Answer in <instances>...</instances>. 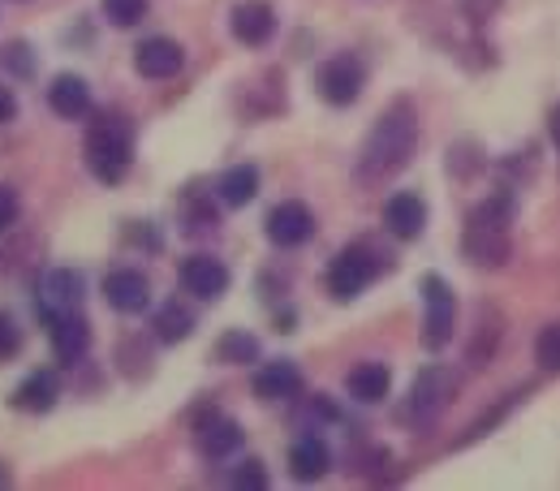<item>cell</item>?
Returning <instances> with one entry per match:
<instances>
[{
	"label": "cell",
	"mask_w": 560,
	"mask_h": 491,
	"mask_svg": "<svg viewBox=\"0 0 560 491\" xmlns=\"http://www.w3.org/2000/svg\"><path fill=\"white\" fill-rule=\"evenodd\" d=\"M215 195H220L224 208H246V203H255V199H259V168H255V164H233V168H224L220 182H215Z\"/></svg>",
	"instance_id": "obj_22"
},
{
	"label": "cell",
	"mask_w": 560,
	"mask_h": 491,
	"mask_svg": "<svg viewBox=\"0 0 560 491\" xmlns=\"http://www.w3.org/2000/svg\"><path fill=\"white\" fill-rule=\"evenodd\" d=\"M509 220H513V203L504 195H495L488 203L470 211L466 220V233H462V255L475 264V268H500L513 250L509 242Z\"/></svg>",
	"instance_id": "obj_3"
},
{
	"label": "cell",
	"mask_w": 560,
	"mask_h": 491,
	"mask_svg": "<svg viewBox=\"0 0 560 491\" xmlns=\"http://www.w3.org/2000/svg\"><path fill=\"white\" fill-rule=\"evenodd\" d=\"M422 306H427L422 341H427V350H444L453 341V328H457V297H453L444 277H435V272L422 277Z\"/></svg>",
	"instance_id": "obj_5"
},
{
	"label": "cell",
	"mask_w": 560,
	"mask_h": 491,
	"mask_svg": "<svg viewBox=\"0 0 560 491\" xmlns=\"http://www.w3.org/2000/svg\"><path fill=\"white\" fill-rule=\"evenodd\" d=\"M82 155H86V168L95 182H104V186L126 182V173L135 164V126L117 113H100L86 130Z\"/></svg>",
	"instance_id": "obj_2"
},
{
	"label": "cell",
	"mask_w": 560,
	"mask_h": 491,
	"mask_svg": "<svg viewBox=\"0 0 560 491\" xmlns=\"http://www.w3.org/2000/svg\"><path fill=\"white\" fill-rule=\"evenodd\" d=\"M57 397H61L57 371H31L18 384V393H13V410H22V414H48L57 406Z\"/></svg>",
	"instance_id": "obj_17"
},
{
	"label": "cell",
	"mask_w": 560,
	"mask_h": 491,
	"mask_svg": "<svg viewBox=\"0 0 560 491\" xmlns=\"http://www.w3.org/2000/svg\"><path fill=\"white\" fill-rule=\"evenodd\" d=\"M48 104H52L57 117L82 121V117H91V86L78 73H57L52 86H48Z\"/></svg>",
	"instance_id": "obj_19"
},
{
	"label": "cell",
	"mask_w": 560,
	"mask_h": 491,
	"mask_svg": "<svg viewBox=\"0 0 560 491\" xmlns=\"http://www.w3.org/2000/svg\"><path fill=\"white\" fill-rule=\"evenodd\" d=\"M233 488H268V470H264V461H242L237 470H233Z\"/></svg>",
	"instance_id": "obj_28"
},
{
	"label": "cell",
	"mask_w": 560,
	"mask_h": 491,
	"mask_svg": "<svg viewBox=\"0 0 560 491\" xmlns=\"http://www.w3.org/2000/svg\"><path fill=\"white\" fill-rule=\"evenodd\" d=\"M384 229H388L397 242H415L422 229H427V203H422L419 195H410V190L393 195V199L384 203Z\"/></svg>",
	"instance_id": "obj_16"
},
{
	"label": "cell",
	"mask_w": 560,
	"mask_h": 491,
	"mask_svg": "<svg viewBox=\"0 0 560 491\" xmlns=\"http://www.w3.org/2000/svg\"><path fill=\"white\" fill-rule=\"evenodd\" d=\"M18 215H22L18 190H13V186H0V233H4V229H13V224H18Z\"/></svg>",
	"instance_id": "obj_29"
},
{
	"label": "cell",
	"mask_w": 560,
	"mask_h": 491,
	"mask_svg": "<svg viewBox=\"0 0 560 491\" xmlns=\"http://www.w3.org/2000/svg\"><path fill=\"white\" fill-rule=\"evenodd\" d=\"M48 332H52V353L61 366L82 362L91 350V324L82 319V311H66V315H48Z\"/></svg>",
	"instance_id": "obj_10"
},
{
	"label": "cell",
	"mask_w": 560,
	"mask_h": 491,
	"mask_svg": "<svg viewBox=\"0 0 560 491\" xmlns=\"http://www.w3.org/2000/svg\"><path fill=\"white\" fill-rule=\"evenodd\" d=\"M384 268H388V255H380L371 242H353V246H346V250L332 259V268H328V289H332L337 302H350V297H358Z\"/></svg>",
	"instance_id": "obj_4"
},
{
	"label": "cell",
	"mask_w": 560,
	"mask_h": 491,
	"mask_svg": "<svg viewBox=\"0 0 560 491\" xmlns=\"http://www.w3.org/2000/svg\"><path fill=\"white\" fill-rule=\"evenodd\" d=\"M182 66H186V48L168 35H151L135 48V70L142 78H173Z\"/></svg>",
	"instance_id": "obj_13"
},
{
	"label": "cell",
	"mask_w": 560,
	"mask_h": 491,
	"mask_svg": "<svg viewBox=\"0 0 560 491\" xmlns=\"http://www.w3.org/2000/svg\"><path fill=\"white\" fill-rule=\"evenodd\" d=\"M229 31H233L237 44L264 48V44L277 35V9H272L268 0H242V4H233V13H229Z\"/></svg>",
	"instance_id": "obj_9"
},
{
	"label": "cell",
	"mask_w": 560,
	"mask_h": 491,
	"mask_svg": "<svg viewBox=\"0 0 560 491\" xmlns=\"http://www.w3.org/2000/svg\"><path fill=\"white\" fill-rule=\"evenodd\" d=\"M362 86H366V66L353 57V52H337V57H328L319 73H315V91L332 104V108H350L353 100L362 95Z\"/></svg>",
	"instance_id": "obj_6"
},
{
	"label": "cell",
	"mask_w": 560,
	"mask_h": 491,
	"mask_svg": "<svg viewBox=\"0 0 560 491\" xmlns=\"http://www.w3.org/2000/svg\"><path fill=\"white\" fill-rule=\"evenodd\" d=\"M78 302H82V277H78V272L57 268V272L44 277V284H39V311H44V319H48V315L78 311Z\"/></svg>",
	"instance_id": "obj_18"
},
{
	"label": "cell",
	"mask_w": 560,
	"mask_h": 491,
	"mask_svg": "<svg viewBox=\"0 0 560 491\" xmlns=\"http://www.w3.org/2000/svg\"><path fill=\"white\" fill-rule=\"evenodd\" d=\"M100 9H104V17H108L113 26L130 31V26H139L142 17H147L151 0H100Z\"/></svg>",
	"instance_id": "obj_25"
},
{
	"label": "cell",
	"mask_w": 560,
	"mask_h": 491,
	"mask_svg": "<svg viewBox=\"0 0 560 491\" xmlns=\"http://www.w3.org/2000/svg\"><path fill=\"white\" fill-rule=\"evenodd\" d=\"M195 444H199V453L203 457H229L237 444H242V426L233 414H224V410H203L199 422H195Z\"/></svg>",
	"instance_id": "obj_12"
},
{
	"label": "cell",
	"mask_w": 560,
	"mask_h": 491,
	"mask_svg": "<svg viewBox=\"0 0 560 491\" xmlns=\"http://www.w3.org/2000/svg\"><path fill=\"white\" fill-rule=\"evenodd\" d=\"M535 362H539L548 375H560V319L539 332V341H535Z\"/></svg>",
	"instance_id": "obj_26"
},
{
	"label": "cell",
	"mask_w": 560,
	"mask_h": 491,
	"mask_svg": "<svg viewBox=\"0 0 560 491\" xmlns=\"http://www.w3.org/2000/svg\"><path fill=\"white\" fill-rule=\"evenodd\" d=\"M264 229H268V242H272V246H280V250H293V246L311 242V233H315V215H311V208H306V203L284 199V203H277V208L268 211Z\"/></svg>",
	"instance_id": "obj_8"
},
{
	"label": "cell",
	"mask_w": 560,
	"mask_h": 491,
	"mask_svg": "<svg viewBox=\"0 0 560 491\" xmlns=\"http://www.w3.org/2000/svg\"><path fill=\"white\" fill-rule=\"evenodd\" d=\"M548 135H552V142H557V151H560V104L552 108V117H548Z\"/></svg>",
	"instance_id": "obj_33"
},
{
	"label": "cell",
	"mask_w": 560,
	"mask_h": 491,
	"mask_svg": "<svg viewBox=\"0 0 560 491\" xmlns=\"http://www.w3.org/2000/svg\"><path fill=\"white\" fill-rule=\"evenodd\" d=\"M255 358H259V341L250 332H242V328H233V332H224L215 341V362H224V366H246Z\"/></svg>",
	"instance_id": "obj_24"
},
{
	"label": "cell",
	"mask_w": 560,
	"mask_h": 491,
	"mask_svg": "<svg viewBox=\"0 0 560 491\" xmlns=\"http://www.w3.org/2000/svg\"><path fill=\"white\" fill-rule=\"evenodd\" d=\"M195 332V311L186 306V302H164L160 306V315H155V337L164 341V346H177V341H186Z\"/></svg>",
	"instance_id": "obj_23"
},
{
	"label": "cell",
	"mask_w": 560,
	"mask_h": 491,
	"mask_svg": "<svg viewBox=\"0 0 560 491\" xmlns=\"http://www.w3.org/2000/svg\"><path fill=\"white\" fill-rule=\"evenodd\" d=\"M0 66H4V70H13V73H22V78L35 70L31 48H26L22 39H13V44H4V48H0Z\"/></svg>",
	"instance_id": "obj_27"
},
{
	"label": "cell",
	"mask_w": 560,
	"mask_h": 491,
	"mask_svg": "<svg viewBox=\"0 0 560 491\" xmlns=\"http://www.w3.org/2000/svg\"><path fill=\"white\" fill-rule=\"evenodd\" d=\"M182 284H186V293H195L203 302H215V297L229 293V268L220 259H211V255H190L182 264Z\"/></svg>",
	"instance_id": "obj_14"
},
{
	"label": "cell",
	"mask_w": 560,
	"mask_h": 491,
	"mask_svg": "<svg viewBox=\"0 0 560 491\" xmlns=\"http://www.w3.org/2000/svg\"><path fill=\"white\" fill-rule=\"evenodd\" d=\"M18 350H22V332H18V324L0 311V358H13Z\"/></svg>",
	"instance_id": "obj_30"
},
{
	"label": "cell",
	"mask_w": 560,
	"mask_h": 491,
	"mask_svg": "<svg viewBox=\"0 0 560 491\" xmlns=\"http://www.w3.org/2000/svg\"><path fill=\"white\" fill-rule=\"evenodd\" d=\"M346 388H350L353 401L375 406V401L388 397V388H393V371H388L384 362H358L350 375H346Z\"/></svg>",
	"instance_id": "obj_21"
},
{
	"label": "cell",
	"mask_w": 560,
	"mask_h": 491,
	"mask_svg": "<svg viewBox=\"0 0 560 491\" xmlns=\"http://www.w3.org/2000/svg\"><path fill=\"white\" fill-rule=\"evenodd\" d=\"M453 393H457V379H453V371H444V366H427V371H419V379L410 384L406 419L435 422L440 414H444V406L453 401Z\"/></svg>",
	"instance_id": "obj_7"
},
{
	"label": "cell",
	"mask_w": 560,
	"mask_h": 491,
	"mask_svg": "<svg viewBox=\"0 0 560 491\" xmlns=\"http://www.w3.org/2000/svg\"><path fill=\"white\" fill-rule=\"evenodd\" d=\"M328 466H332V453H328V444H324L319 435H302V440L289 448V475H293L298 483L324 479Z\"/></svg>",
	"instance_id": "obj_20"
},
{
	"label": "cell",
	"mask_w": 560,
	"mask_h": 491,
	"mask_svg": "<svg viewBox=\"0 0 560 491\" xmlns=\"http://www.w3.org/2000/svg\"><path fill=\"white\" fill-rule=\"evenodd\" d=\"M462 4H466L470 17H491V13L500 9V0H462Z\"/></svg>",
	"instance_id": "obj_32"
},
{
	"label": "cell",
	"mask_w": 560,
	"mask_h": 491,
	"mask_svg": "<svg viewBox=\"0 0 560 491\" xmlns=\"http://www.w3.org/2000/svg\"><path fill=\"white\" fill-rule=\"evenodd\" d=\"M250 388L259 401H293V397H302V371L293 362H264L255 371Z\"/></svg>",
	"instance_id": "obj_15"
},
{
	"label": "cell",
	"mask_w": 560,
	"mask_h": 491,
	"mask_svg": "<svg viewBox=\"0 0 560 491\" xmlns=\"http://www.w3.org/2000/svg\"><path fill=\"white\" fill-rule=\"evenodd\" d=\"M104 302L121 315H142L151 306V284L139 268H117L104 277Z\"/></svg>",
	"instance_id": "obj_11"
},
{
	"label": "cell",
	"mask_w": 560,
	"mask_h": 491,
	"mask_svg": "<svg viewBox=\"0 0 560 491\" xmlns=\"http://www.w3.org/2000/svg\"><path fill=\"white\" fill-rule=\"evenodd\" d=\"M419 151V117L406 100H397L380 121L375 130L362 142V155H358V177L362 182H384L393 173H401L410 164V155Z\"/></svg>",
	"instance_id": "obj_1"
},
{
	"label": "cell",
	"mask_w": 560,
	"mask_h": 491,
	"mask_svg": "<svg viewBox=\"0 0 560 491\" xmlns=\"http://www.w3.org/2000/svg\"><path fill=\"white\" fill-rule=\"evenodd\" d=\"M18 117V95L9 86H0V126H9Z\"/></svg>",
	"instance_id": "obj_31"
}]
</instances>
